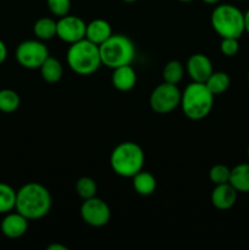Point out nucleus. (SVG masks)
Returning <instances> with one entry per match:
<instances>
[{"label":"nucleus","instance_id":"obj_34","mask_svg":"<svg viewBox=\"0 0 249 250\" xmlns=\"http://www.w3.org/2000/svg\"><path fill=\"white\" fill-rule=\"evenodd\" d=\"M247 155H248V158H249V146H248V148H247Z\"/></svg>","mask_w":249,"mask_h":250},{"label":"nucleus","instance_id":"obj_1","mask_svg":"<svg viewBox=\"0 0 249 250\" xmlns=\"http://www.w3.org/2000/svg\"><path fill=\"white\" fill-rule=\"evenodd\" d=\"M50 192L41 183L29 182L17 190L15 209L28 220L42 219L50 211Z\"/></svg>","mask_w":249,"mask_h":250},{"label":"nucleus","instance_id":"obj_16","mask_svg":"<svg viewBox=\"0 0 249 250\" xmlns=\"http://www.w3.org/2000/svg\"><path fill=\"white\" fill-rule=\"evenodd\" d=\"M132 183H133L134 190L143 197L151 195L156 189L155 177L148 171L141 170L138 173H136L132 177Z\"/></svg>","mask_w":249,"mask_h":250},{"label":"nucleus","instance_id":"obj_14","mask_svg":"<svg viewBox=\"0 0 249 250\" xmlns=\"http://www.w3.org/2000/svg\"><path fill=\"white\" fill-rule=\"evenodd\" d=\"M111 82L112 85L120 92H128V90L133 89L134 85H136V71L131 65H124L114 68Z\"/></svg>","mask_w":249,"mask_h":250},{"label":"nucleus","instance_id":"obj_8","mask_svg":"<svg viewBox=\"0 0 249 250\" xmlns=\"http://www.w3.org/2000/svg\"><path fill=\"white\" fill-rule=\"evenodd\" d=\"M15 55H16L17 62L22 67L36 70L41 67L42 63L46 60L49 56V49L43 42L29 39L19 44Z\"/></svg>","mask_w":249,"mask_h":250},{"label":"nucleus","instance_id":"obj_13","mask_svg":"<svg viewBox=\"0 0 249 250\" xmlns=\"http://www.w3.org/2000/svg\"><path fill=\"white\" fill-rule=\"evenodd\" d=\"M237 190L227 183L215 186L211 193V203L216 209L228 210L236 204L237 202Z\"/></svg>","mask_w":249,"mask_h":250},{"label":"nucleus","instance_id":"obj_19","mask_svg":"<svg viewBox=\"0 0 249 250\" xmlns=\"http://www.w3.org/2000/svg\"><path fill=\"white\" fill-rule=\"evenodd\" d=\"M229 84H231V78L226 72H222V71L212 72L209 78L205 81V85L214 95H219L226 92L229 88Z\"/></svg>","mask_w":249,"mask_h":250},{"label":"nucleus","instance_id":"obj_12","mask_svg":"<svg viewBox=\"0 0 249 250\" xmlns=\"http://www.w3.org/2000/svg\"><path fill=\"white\" fill-rule=\"evenodd\" d=\"M28 221L29 220L19 211L11 212V214L7 212L6 216L2 219L0 229H1V233L7 238H20L28 229Z\"/></svg>","mask_w":249,"mask_h":250},{"label":"nucleus","instance_id":"obj_7","mask_svg":"<svg viewBox=\"0 0 249 250\" xmlns=\"http://www.w3.org/2000/svg\"><path fill=\"white\" fill-rule=\"evenodd\" d=\"M181 97L182 93L177 84L164 82L151 92L149 105L156 114H168L181 105Z\"/></svg>","mask_w":249,"mask_h":250},{"label":"nucleus","instance_id":"obj_21","mask_svg":"<svg viewBox=\"0 0 249 250\" xmlns=\"http://www.w3.org/2000/svg\"><path fill=\"white\" fill-rule=\"evenodd\" d=\"M16 190L6 183H0V214H7L16 205Z\"/></svg>","mask_w":249,"mask_h":250},{"label":"nucleus","instance_id":"obj_15","mask_svg":"<svg viewBox=\"0 0 249 250\" xmlns=\"http://www.w3.org/2000/svg\"><path fill=\"white\" fill-rule=\"evenodd\" d=\"M112 36L111 26L107 21L103 19H95L87 23L85 28V39H88L92 43L100 45L104 43L106 39Z\"/></svg>","mask_w":249,"mask_h":250},{"label":"nucleus","instance_id":"obj_18","mask_svg":"<svg viewBox=\"0 0 249 250\" xmlns=\"http://www.w3.org/2000/svg\"><path fill=\"white\" fill-rule=\"evenodd\" d=\"M39 70H41V75L43 80L46 81L48 83L59 82L63 75V67L61 62L58 59L51 58V56L46 58V60L42 63Z\"/></svg>","mask_w":249,"mask_h":250},{"label":"nucleus","instance_id":"obj_28","mask_svg":"<svg viewBox=\"0 0 249 250\" xmlns=\"http://www.w3.org/2000/svg\"><path fill=\"white\" fill-rule=\"evenodd\" d=\"M6 58H7V48L6 45H5L4 42L0 39V65L6 60Z\"/></svg>","mask_w":249,"mask_h":250},{"label":"nucleus","instance_id":"obj_2","mask_svg":"<svg viewBox=\"0 0 249 250\" xmlns=\"http://www.w3.org/2000/svg\"><path fill=\"white\" fill-rule=\"evenodd\" d=\"M144 151L134 142H122L117 144L110 155V166L116 175L121 177H133L143 170Z\"/></svg>","mask_w":249,"mask_h":250},{"label":"nucleus","instance_id":"obj_33","mask_svg":"<svg viewBox=\"0 0 249 250\" xmlns=\"http://www.w3.org/2000/svg\"><path fill=\"white\" fill-rule=\"evenodd\" d=\"M178 1H181V2H190V1H193V0H178Z\"/></svg>","mask_w":249,"mask_h":250},{"label":"nucleus","instance_id":"obj_5","mask_svg":"<svg viewBox=\"0 0 249 250\" xmlns=\"http://www.w3.org/2000/svg\"><path fill=\"white\" fill-rule=\"evenodd\" d=\"M103 65L110 68L131 65L136 58V48L131 39L124 34H112L99 45Z\"/></svg>","mask_w":249,"mask_h":250},{"label":"nucleus","instance_id":"obj_10","mask_svg":"<svg viewBox=\"0 0 249 250\" xmlns=\"http://www.w3.org/2000/svg\"><path fill=\"white\" fill-rule=\"evenodd\" d=\"M87 23L81 17L66 15L56 22V37L65 43L72 44L85 38Z\"/></svg>","mask_w":249,"mask_h":250},{"label":"nucleus","instance_id":"obj_26","mask_svg":"<svg viewBox=\"0 0 249 250\" xmlns=\"http://www.w3.org/2000/svg\"><path fill=\"white\" fill-rule=\"evenodd\" d=\"M49 10L59 19L68 15L71 10V0H46Z\"/></svg>","mask_w":249,"mask_h":250},{"label":"nucleus","instance_id":"obj_4","mask_svg":"<svg viewBox=\"0 0 249 250\" xmlns=\"http://www.w3.org/2000/svg\"><path fill=\"white\" fill-rule=\"evenodd\" d=\"M67 63L77 75H93L102 65L99 45L85 38L72 43L67 50Z\"/></svg>","mask_w":249,"mask_h":250},{"label":"nucleus","instance_id":"obj_17","mask_svg":"<svg viewBox=\"0 0 249 250\" xmlns=\"http://www.w3.org/2000/svg\"><path fill=\"white\" fill-rule=\"evenodd\" d=\"M229 185L241 193H249V164H238L231 168Z\"/></svg>","mask_w":249,"mask_h":250},{"label":"nucleus","instance_id":"obj_24","mask_svg":"<svg viewBox=\"0 0 249 250\" xmlns=\"http://www.w3.org/2000/svg\"><path fill=\"white\" fill-rule=\"evenodd\" d=\"M97 190V183H95V181L90 177H81L80 180L76 182V193H77L83 200L95 197Z\"/></svg>","mask_w":249,"mask_h":250},{"label":"nucleus","instance_id":"obj_27","mask_svg":"<svg viewBox=\"0 0 249 250\" xmlns=\"http://www.w3.org/2000/svg\"><path fill=\"white\" fill-rule=\"evenodd\" d=\"M220 50L227 58L237 55L239 51V43L238 38H222L220 43Z\"/></svg>","mask_w":249,"mask_h":250},{"label":"nucleus","instance_id":"obj_3","mask_svg":"<svg viewBox=\"0 0 249 250\" xmlns=\"http://www.w3.org/2000/svg\"><path fill=\"white\" fill-rule=\"evenodd\" d=\"M214 97L205 83L192 82L185 88L181 97L183 114L194 121L205 119L214 106Z\"/></svg>","mask_w":249,"mask_h":250},{"label":"nucleus","instance_id":"obj_20","mask_svg":"<svg viewBox=\"0 0 249 250\" xmlns=\"http://www.w3.org/2000/svg\"><path fill=\"white\" fill-rule=\"evenodd\" d=\"M33 33L39 41H49L56 37V21L50 17L37 20L33 26Z\"/></svg>","mask_w":249,"mask_h":250},{"label":"nucleus","instance_id":"obj_11","mask_svg":"<svg viewBox=\"0 0 249 250\" xmlns=\"http://www.w3.org/2000/svg\"><path fill=\"white\" fill-rule=\"evenodd\" d=\"M186 71L193 82L205 83L209 76L214 72L212 62L204 54H193L186 63Z\"/></svg>","mask_w":249,"mask_h":250},{"label":"nucleus","instance_id":"obj_23","mask_svg":"<svg viewBox=\"0 0 249 250\" xmlns=\"http://www.w3.org/2000/svg\"><path fill=\"white\" fill-rule=\"evenodd\" d=\"M21 104L20 95L12 89H1L0 90V111L10 112L16 111Z\"/></svg>","mask_w":249,"mask_h":250},{"label":"nucleus","instance_id":"obj_25","mask_svg":"<svg viewBox=\"0 0 249 250\" xmlns=\"http://www.w3.org/2000/svg\"><path fill=\"white\" fill-rule=\"evenodd\" d=\"M229 176H231V168L222 164L214 165L209 171V178L215 186L229 182Z\"/></svg>","mask_w":249,"mask_h":250},{"label":"nucleus","instance_id":"obj_30","mask_svg":"<svg viewBox=\"0 0 249 250\" xmlns=\"http://www.w3.org/2000/svg\"><path fill=\"white\" fill-rule=\"evenodd\" d=\"M244 29L249 34V9L244 12Z\"/></svg>","mask_w":249,"mask_h":250},{"label":"nucleus","instance_id":"obj_29","mask_svg":"<svg viewBox=\"0 0 249 250\" xmlns=\"http://www.w3.org/2000/svg\"><path fill=\"white\" fill-rule=\"evenodd\" d=\"M46 250H67V247L62 246V244L53 243V244H50V246L46 247Z\"/></svg>","mask_w":249,"mask_h":250},{"label":"nucleus","instance_id":"obj_35","mask_svg":"<svg viewBox=\"0 0 249 250\" xmlns=\"http://www.w3.org/2000/svg\"><path fill=\"white\" fill-rule=\"evenodd\" d=\"M248 83H249V73H248Z\"/></svg>","mask_w":249,"mask_h":250},{"label":"nucleus","instance_id":"obj_6","mask_svg":"<svg viewBox=\"0 0 249 250\" xmlns=\"http://www.w3.org/2000/svg\"><path fill=\"white\" fill-rule=\"evenodd\" d=\"M211 26L221 38H241L244 29V14L231 4H220L211 12Z\"/></svg>","mask_w":249,"mask_h":250},{"label":"nucleus","instance_id":"obj_22","mask_svg":"<svg viewBox=\"0 0 249 250\" xmlns=\"http://www.w3.org/2000/svg\"><path fill=\"white\" fill-rule=\"evenodd\" d=\"M183 75H185V68H183L182 62L178 60H171L165 65L163 70L164 82L177 84L182 81Z\"/></svg>","mask_w":249,"mask_h":250},{"label":"nucleus","instance_id":"obj_31","mask_svg":"<svg viewBox=\"0 0 249 250\" xmlns=\"http://www.w3.org/2000/svg\"><path fill=\"white\" fill-rule=\"evenodd\" d=\"M205 4H209V5H215V4H219L221 0H203Z\"/></svg>","mask_w":249,"mask_h":250},{"label":"nucleus","instance_id":"obj_9","mask_svg":"<svg viewBox=\"0 0 249 250\" xmlns=\"http://www.w3.org/2000/svg\"><path fill=\"white\" fill-rule=\"evenodd\" d=\"M111 211L106 203L97 197L89 198L81 207V217L92 227H103L109 222Z\"/></svg>","mask_w":249,"mask_h":250},{"label":"nucleus","instance_id":"obj_32","mask_svg":"<svg viewBox=\"0 0 249 250\" xmlns=\"http://www.w3.org/2000/svg\"><path fill=\"white\" fill-rule=\"evenodd\" d=\"M122 1H124V2H134V1H137V0H122Z\"/></svg>","mask_w":249,"mask_h":250}]
</instances>
